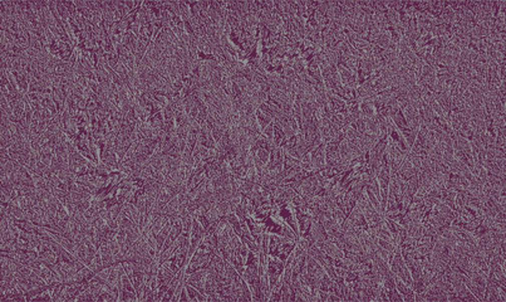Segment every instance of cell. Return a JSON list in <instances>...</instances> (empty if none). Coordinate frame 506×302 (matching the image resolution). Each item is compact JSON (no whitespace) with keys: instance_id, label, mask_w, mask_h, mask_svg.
Segmentation results:
<instances>
[{"instance_id":"cell-1","label":"cell","mask_w":506,"mask_h":302,"mask_svg":"<svg viewBox=\"0 0 506 302\" xmlns=\"http://www.w3.org/2000/svg\"><path fill=\"white\" fill-rule=\"evenodd\" d=\"M388 264L391 271L393 272V274L396 277H398L403 283H406L407 286H410L412 288L413 284V279L412 276L410 273V269H408L407 264L404 262L403 257H402L401 249L397 247L396 251L389 253L388 256Z\"/></svg>"},{"instance_id":"cell-2","label":"cell","mask_w":506,"mask_h":302,"mask_svg":"<svg viewBox=\"0 0 506 302\" xmlns=\"http://www.w3.org/2000/svg\"><path fill=\"white\" fill-rule=\"evenodd\" d=\"M284 268H285V263L282 262L280 259L274 258V257H270L268 258V263H267V276L268 279H269V286H270V291L282 281V276L284 273Z\"/></svg>"},{"instance_id":"cell-3","label":"cell","mask_w":506,"mask_h":302,"mask_svg":"<svg viewBox=\"0 0 506 302\" xmlns=\"http://www.w3.org/2000/svg\"><path fill=\"white\" fill-rule=\"evenodd\" d=\"M311 163L313 165V169L317 172H321L326 165V142L322 141L318 146L311 151Z\"/></svg>"},{"instance_id":"cell-4","label":"cell","mask_w":506,"mask_h":302,"mask_svg":"<svg viewBox=\"0 0 506 302\" xmlns=\"http://www.w3.org/2000/svg\"><path fill=\"white\" fill-rule=\"evenodd\" d=\"M207 269H201V271L193 272L191 274H185V283L190 284V286L195 287L200 293H205V279H206Z\"/></svg>"},{"instance_id":"cell-5","label":"cell","mask_w":506,"mask_h":302,"mask_svg":"<svg viewBox=\"0 0 506 302\" xmlns=\"http://www.w3.org/2000/svg\"><path fill=\"white\" fill-rule=\"evenodd\" d=\"M278 215H279L280 219L284 220L285 224L292 229L293 233L295 234V237L299 239V228H298L297 219H295V215L294 213L292 212V209H290L289 207H280L279 209H278Z\"/></svg>"},{"instance_id":"cell-6","label":"cell","mask_w":506,"mask_h":302,"mask_svg":"<svg viewBox=\"0 0 506 302\" xmlns=\"http://www.w3.org/2000/svg\"><path fill=\"white\" fill-rule=\"evenodd\" d=\"M198 145L211 151H214L215 148H216V142H215L210 130L207 128L206 123L200 126V131H198Z\"/></svg>"},{"instance_id":"cell-7","label":"cell","mask_w":506,"mask_h":302,"mask_svg":"<svg viewBox=\"0 0 506 302\" xmlns=\"http://www.w3.org/2000/svg\"><path fill=\"white\" fill-rule=\"evenodd\" d=\"M338 69V74L339 78H341V82L344 87L347 88H357V73L356 72H352L351 69H347L344 67H337Z\"/></svg>"},{"instance_id":"cell-8","label":"cell","mask_w":506,"mask_h":302,"mask_svg":"<svg viewBox=\"0 0 506 302\" xmlns=\"http://www.w3.org/2000/svg\"><path fill=\"white\" fill-rule=\"evenodd\" d=\"M394 282H396L397 291H398L399 293H401V296L403 297V301H407V302L415 301L416 293L410 286H407L406 283H403V282H402L398 277H394Z\"/></svg>"},{"instance_id":"cell-9","label":"cell","mask_w":506,"mask_h":302,"mask_svg":"<svg viewBox=\"0 0 506 302\" xmlns=\"http://www.w3.org/2000/svg\"><path fill=\"white\" fill-rule=\"evenodd\" d=\"M359 112H361V117L363 118H373L376 115L373 105H372L371 100H363L359 103Z\"/></svg>"},{"instance_id":"cell-10","label":"cell","mask_w":506,"mask_h":302,"mask_svg":"<svg viewBox=\"0 0 506 302\" xmlns=\"http://www.w3.org/2000/svg\"><path fill=\"white\" fill-rule=\"evenodd\" d=\"M255 118H257L258 126H259V128L262 130V132L265 130V127H267V126H269L270 123L274 121L272 117H269V116H267L265 113H263L259 108L255 111Z\"/></svg>"},{"instance_id":"cell-11","label":"cell","mask_w":506,"mask_h":302,"mask_svg":"<svg viewBox=\"0 0 506 302\" xmlns=\"http://www.w3.org/2000/svg\"><path fill=\"white\" fill-rule=\"evenodd\" d=\"M185 288H186V292H187L190 301H207L206 294L200 293V292H198L195 287L185 283Z\"/></svg>"},{"instance_id":"cell-12","label":"cell","mask_w":506,"mask_h":302,"mask_svg":"<svg viewBox=\"0 0 506 302\" xmlns=\"http://www.w3.org/2000/svg\"><path fill=\"white\" fill-rule=\"evenodd\" d=\"M33 301H53V298H52L51 291H47V292H43V293H41V294H38V296L34 297Z\"/></svg>"}]
</instances>
